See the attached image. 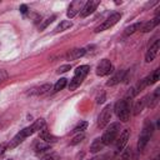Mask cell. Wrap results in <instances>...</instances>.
Segmentation results:
<instances>
[{
  "mask_svg": "<svg viewBox=\"0 0 160 160\" xmlns=\"http://www.w3.org/2000/svg\"><path fill=\"white\" fill-rule=\"evenodd\" d=\"M120 19H121V14H120V12H114V14H111L106 20H104L100 25H98V26L95 28V32H100V31H104V30H108V29L112 28Z\"/></svg>",
  "mask_w": 160,
  "mask_h": 160,
  "instance_id": "8992f818",
  "label": "cell"
},
{
  "mask_svg": "<svg viewBox=\"0 0 160 160\" xmlns=\"http://www.w3.org/2000/svg\"><path fill=\"white\" fill-rule=\"evenodd\" d=\"M50 149V144H48V142H45V141H38L36 144H35V150H36V152H41V151H45V150H49Z\"/></svg>",
  "mask_w": 160,
  "mask_h": 160,
  "instance_id": "d4e9b609",
  "label": "cell"
},
{
  "mask_svg": "<svg viewBox=\"0 0 160 160\" xmlns=\"http://www.w3.org/2000/svg\"><path fill=\"white\" fill-rule=\"evenodd\" d=\"M6 148H8V145H6V144H0V156H1V155H4V152H5Z\"/></svg>",
  "mask_w": 160,
  "mask_h": 160,
  "instance_id": "d6a6232c",
  "label": "cell"
},
{
  "mask_svg": "<svg viewBox=\"0 0 160 160\" xmlns=\"http://www.w3.org/2000/svg\"><path fill=\"white\" fill-rule=\"evenodd\" d=\"M89 70H90V66L89 65H80V66L76 68L75 74H74L72 79L70 80V84H69V90L70 91H74L75 89H78L80 86V84L82 82V80L88 75Z\"/></svg>",
  "mask_w": 160,
  "mask_h": 160,
  "instance_id": "3957f363",
  "label": "cell"
},
{
  "mask_svg": "<svg viewBox=\"0 0 160 160\" xmlns=\"http://www.w3.org/2000/svg\"><path fill=\"white\" fill-rule=\"evenodd\" d=\"M50 89H51V85H50V84H42V85H40V86L32 89L31 91H29V94L40 96V95H45V94H48V92L50 91Z\"/></svg>",
  "mask_w": 160,
  "mask_h": 160,
  "instance_id": "ac0fdd59",
  "label": "cell"
},
{
  "mask_svg": "<svg viewBox=\"0 0 160 160\" xmlns=\"http://www.w3.org/2000/svg\"><path fill=\"white\" fill-rule=\"evenodd\" d=\"M120 129H121L120 122H112V124H110V125L106 128V130L104 131V134H102V136H101V140H102V142L105 144V146L112 144V142L116 140L118 135L120 134Z\"/></svg>",
  "mask_w": 160,
  "mask_h": 160,
  "instance_id": "277c9868",
  "label": "cell"
},
{
  "mask_svg": "<svg viewBox=\"0 0 160 160\" xmlns=\"http://www.w3.org/2000/svg\"><path fill=\"white\" fill-rule=\"evenodd\" d=\"M55 19H56V16H55V15H51V16L45 18V19L40 22V25H39V30H40V31H42V30H44L45 28H48V25H50Z\"/></svg>",
  "mask_w": 160,
  "mask_h": 160,
  "instance_id": "603a6c76",
  "label": "cell"
},
{
  "mask_svg": "<svg viewBox=\"0 0 160 160\" xmlns=\"http://www.w3.org/2000/svg\"><path fill=\"white\" fill-rule=\"evenodd\" d=\"M66 84H68V79L61 78V79H60V80H58V81H56V84L54 85V91L56 92V91L62 90V89L66 86Z\"/></svg>",
  "mask_w": 160,
  "mask_h": 160,
  "instance_id": "484cf974",
  "label": "cell"
},
{
  "mask_svg": "<svg viewBox=\"0 0 160 160\" xmlns=\"http://www.w3.org/2000/svg\"><path fill=\"white\" fill-rule=\"evenodd\" d=\"M72 26V22L70 20H61L60 24L54 29V32H61V31H65L68 29H70Z\"/></svg>",
  "mask_w": 160,
  "mask_h": 160,
  "instance_id": "44dd1931",
  "label": "cell"
},
{
  "mask_svg": "<svg viewBox=\"0 0 160 160\" xmlns=\"http://www.w3.org/2000/svg\"><path fill=\"white\" fill-rule=\"evenodd\" d=\"M86 128H88V122L86 121H80L75 128H74V132H82L84 130H86Z\"/></svg>",
  "mask_w": 160,
  "mask_h": 160,
  "instance_id": "4316f807",
  "label": "cell"
},
{
  "mask_svg": "<svg viewBox=\"0 0 160 160\" xmlns=\"http://www.w3.org/2000/svg\"><path fill=\"white\" fill-rule=\"evenodd\" d=\"M9 160H11V159H9Z\"/></svg>",
  "mask_w": 160,
  "mask_h": 160,
  "instance_id": "d590c367",
  "label": "cell"
},
{
  "mask_svg": "<svg viewBox=\"0 0 160 160\" xmlns=\"http://www.w3.org/2000/svg\"><path fill=\"white\" fill-rule=\"evenodd\" d=\"M159 48H160V41L159 40H155V42L148 49V51L145 54V61L146 62H151L156 58V55L159 52Z\"/></svg>",
  "mask_w": 160,
  "mask_h": 160,
  "instance_id": "7c38bea8",
  "label": "cell"
},
{
  "mask_svg": "<svg viewBox=\"0 0 160 160\" xmlns=\"http://www.w3.org/2000/svg\"><path fill=\"white\" fill-rule=\"evenodd\" d=\"M39 136H40V139H41L42 141H45V142H48V144H50V142H56V141H58V138H56L55 135L50 134V132L48 131L46 126H44V128L39 131Z\"/></svg>",
  "mask_w": 160,
  "mask_h": 160,
  "instance_id": "9a60e30c",
  "label": "cell"
},
{
  "mask_svg": "<svg viewBox=\"0 0 160 160\" xmlns=\"http://www.w3.org/2000/svg\"><path fill=\"white\" fill-rule=\"evenodd\" d=\"M42 160H56V158H55L54 155H49V156H46V158H44Z\"/></svg>",
  "mask_w": 160,
  "mask_h": 160,
  "instance_id": "e575fe53",
  "label": "cell"
},
{
  "mask_svg": "<svg viewBox=\"0 0 160 160\" xmlns=\"http://www.w3.org/2000/svg\"><path fill=\"white\" fill-rule=\"evenodd\" d=\"M84 138H85V134H84V132H79L76 136H74V138L71 139L70 145H76V144H79L80 141H82V140H84Z\"/></svg>",
  "mask_w": 160,
  "mask_h": 160,
  "instance_id": "83f0119b",
  "label": "cell"
},
{
  "mask_svg": "<svg viewBox=\"0 0 160 160\" xmlns=\"http://www.w3.org/2000/svg\"><path fill=\"white\" fill-rule=\"evenodd\" d=\"M112 72V64L109 59H102L96 66V75L98 76H106Z\"/></svg>",
  "mask_w": 160,
  "mask_h": 160,
  "instance_id": "ba28073f",
  "label": "cell"
},
{
  "mask_svg": "<svg viewBox=\"0 0 160 160\" xmlns=\"http://www.w3.org/2000/svg\"><path fill=\"white\" fill-rule=\"evenodd\" d=\"M84 4H85V2H84L82 0H75V1H72V2L69 5L68 11H66L68 18L72 19L78 12H80L81 9H82V6H84Z\"/></svg>",
  "mask_w": 160,
  "mask_h": 160,
  "instance_id": "8fae6325",
  "label": "cell"
},
{
  "mask_svg": "<svg viewBox=\"0 0 160 160\" xmlns=\"http://www.w3.org/2000/svg\"><path fill=\"white\" fill-rule=\"evenodd\" d=\"M145 106H146V96H144V98H141L140 100H136V101L134 102L132 114H134V115H139V114L144 110Z\"/></svg>",
  "mask_w": 160,
  "mask_h": 160,
  "instance_id": "d6986e66",
  "label": "cell"
},
{
  "mask_svg": "<svg viewBox=\"0 0 160 160\" xmlns=\"http://www.w3.org/2000/svg\"><path fill=\"white\" fill-rule=\"evenodd\" d=\"M159 21H160V16L159 15H156L152 20H150V21H146V22H144V24H141V26H140V31L141 32H149V31H151L158 24H159Z\"/></svg>",
  "mask_w": 160,
  "mask_h": 160,
  "instance_id": "4fadbf2b",
  "label": "cell"
},
{
  "mask_svg": "<svg viewBox=\"0 0 160 160\" xmlns=\"http://www.w3.org/2000/svg\"><path fill=\"white\" fill-rule=\"evenodd\" d=\"M152 132H154V125L150 121H145V124L142 126V130L140 132V136H139V141H138V149H139V151H141V150L145 149V146L149 142Z\"/></svg>",
  "mask_w": 160,
  "mask_h": 160,
  "instance_id": "5b68a950",
  "label": "cell"
},
{
  "mask_svg": "<svg viewBox=\"0 0 160 160\" xmlns=\"http://www.w3.org/2000/svg\"><path fill=\"white\" fill-rule=\"evenodd\" d=\"M159 74H160V70L156 69V70H154L149 76H146L148 85H152V84H155V82L159 80Z\"/></svg>",
  "mask_w": 160,
  "mask_h": 160,
  "instance_id": "7402d4cb",
  "label": "cell"
},
{
  "mask_svg": "<svg viewBox=\"0 0 160 160\" xmlns=\"http://www.w3.org/2000/svg\"><path fill=\"white\" fill-rule=\"evenodd\" d=\"M104 100H105V92H101V96H100V95L98 96L96 102H98V104H102V102H104Z\"/></svg>",
  "mask_w": 160,
  "mask_h": 160,
  "instance_id": "1f68e13d",
  "label": "cell"
},
{
  "mask_svg": "<svg viewBox=\"0 0 160 160\" xmlns=\"http://www.w3.org/2000/svg\"><path fill=\"white\" fill-rule=\"evenodd\" d=\"M85 54H86V50L84 48H75V49H71L66 54V59L68 60H76L79 58H82Z\"/></svg>",
  "mask_w": 160,
  "mask_h": 160,
  "instance_id": "2e32d148",
  "label": "cell"
},
{
  "mask_svg": "<svg viewBox=\"0 0 160 160\" xmlns=\"http://www.w3.org/2000/svg\"><path fill=\"white\" fill-rule=\"evenodd\" d=\"M44 126H46L45 125V120L44 119H38V120H35L30 126H26L25 129H22V130H20L10 141H9V144H8V148L9 149H14V148H16L19 144H21L28 136H30V135H32L34 132H36V131H40Z\"/></svg>",
  "mask_w": 160,
  "mask_h": 160,
  "instance_id": "6da1fadb",
  "label": "cell"
},
{
  "mask_svg": "<svg viewBox=\"0 0 160 160\" xmlns=\"http://www.w3.org/2000/svg\"><path fill=\"white\" fill-rule=\"evenodd\" d=\"M71 69V65H62V66H60L58 70H56V72L58 74H62V72H66L68 70H70Z\"/></svg>",
  "mask_w": 160,
  "mask_h": 160,
  "instance_id": "f1b7e54d",
  "label": "cell"
},
{
  "mask_svg": "<svg viewBox=\"0 0 160 160\" xmlns=\"http://www.w3.org/2000/svg\"><path fill=\"white\" fill-rule=\"evenodd\" d=\"M111 115H112V106H111V105H106V106L101 110V112H100V115H99V118H98V126H99L100 129H104V128L110 122Z\"/></svg>",
  "mask_w": 160,
  "mask_h": 160,
  "instance_id": "52a82bcc",
  "label": "cell"
},
{
  "mask_svg": "<svg viewBox=\"0 0 160 160\" xmlns=\"http://www.w3.org/2000/svg\"><path fill=\"white\" fill-rule=\"evenodd\" d=\"M8 71L6 70H4V69H0V82H2V81H5L6 79H8Z\"/></svg>",
  "mask_w": 160,
  "mask_h": 160,
  "instance_id": "f546056e",
  "label": "cell"
},
{
  "mask_svg": "<svg viewBox=\"0 0 160 160\" xmlns=\"http://www.w3.org/2000/svg\"><path fill=\"white\" fill-rule=\"evenodd\" d=\"M99 5H100V1H99V0H89V1H86V2L84 4V6H82L81 11H80V16H81V18L89 16L90 14H92V12L96 10V8H98Z\"/></svg>",
  "mask_w": 160,
  "mask_h": 160,
  "instance_id": "30bf717a",
  "label": "cell"
},
{
  "mask_svg": "<svg viewBox=\"0 0 160 160\" xmlns=\"http://www.w3.org/2000/svg\"><path fill=\"white\" fill-rule=\"evenodd\" d=\"M130 152H131V151H130V149H126V150L122 152V155H121V159H120V160H128V159L130 158Z\"/></svg>",
  "mask_w": 160,
  "mask_h": 160,
  "instance_id": "4dcf8cb0",
  "label": "cell"
},
{
  "mask_svg": "<svg viewBox=\"0 0 160 160\" xmlns=\"http://www.w3.org/2000/svg\"><path fill=\"white\" fill-rule=\"evenodd\" d=\"M114 111L116 114V116L122 121V122H126L129 121V118H130V100L129 99H121L119 100L115 106H114Z\"/></svg>",
  "mask_w": 160,
  "mask_h": 160,
  "instance_id": "7a4b0ae2",
  "label": "cell"
},
{
  "mask_svg": "<svg viewBox=\"0 0 160 160\" xmlns=\"http://www.w3.org/2000/svg\"><path fill=\"white\" fill-rule=\"evenodd\" d=\"M19 10L22 12V14H25L26 11H28V6L26 5H20V8H19Z\"/></svg>",
  "mask_w": 160,
  "mask_h": 160,
  "instance_id": "836d02e7",
  "label": "cell"
},
{
  "mask_svg": "<svg viewBox=\"0 0 160 160\" xmlns=\"http://www.w3.org/2000/svg\"><path fill=\"white\" fill-rule=\"evenodd\" d=\"M104 148H105V144L102 142L101 138H98V139H95V140L91 142V145H90V151H91V152H98V151L102 150Z\"/></svg>",
  "mask_w": 160,
  "mask_h": 160,
  "instance_id": "ffe728a7",
  "label": "cell"
},
{
  "mask_svg": "<svg viewBox=\"0 0 160 160\" xmlns=\"http://www.w3.org/2000/svg\"><path fill=\"white\" fill-rule=\"evenodd\" d=\"M140 26H141V24H140V22H135V24H132V25H130V26H128V28L125 29V31H124V34H125L126 36H129V35H131V34H134L135 31H138V30L140 29Z\"/></svg>",
  "mask_w": 160,
  "mask_h": 160,
  "instance_id": "cb8c5ba5",
  "label": "cell"
},
{
  "mask_svg": "<svg viewBox=\"0 0 160 160\" xmlns=\"http://www.w3.org/2000/svg\"><path fill=\"white\" fill-rule=\"evenodd\" d=\"M159 95H160V89H155V91L150 95H146V106H149L150 109L155 108L156 104L159 102Z\"/></svg>",
  "mask_w": 160,
  "mask_h": 160,
  "instance_id": "5bb4252c",
  "label": "cell"
},
{
  "mask_svg": "<svg viewBox=\"0 0 160 160\" xmlns=\"http://www.w3.org/2000/svg\"><path fill=\"white\" fill-rule=\"evenodd\" d=\"M129 138H130V129H124L120 132V135L116 138V151L118 152H121L124 150V148L128 144Z\"/></svg>",
  "mask_w": 160,
  "mask_h": 160,
  "instance_id": "9c48e42d",
  "label": "cell"
},
{
  "mask_svg": "<svg viewBox=\"0 0 160 160\" xmlns=\"http://www.w3.org/2000/svg\"><path fill=\"white\" fill-rule=\"evenodd\" d=\"M124 76H125V71H124V70H119L118 72H115V74L109 79V81L106 82V85H108V86H114V85L119 84L121 80H124Z\"/></svg>",
  "mask_w": 160,
  "mask_h": 160,
  "instance_id": "e0dca14e",
  "label": "cell"
}]
</instances>
